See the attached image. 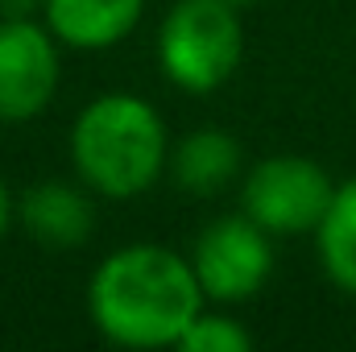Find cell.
Returning a JSON list of instances; mask_svg holds the SVG:
<instances>
[{
	"instance_id": "10",
	"label": "cell",
	"mask_w": 356,
	"mask_h": 352,
	"mask_svg": "<svg viewBox=\"0 0 356 352\" xmlns=\"http://www.w3.org/2000/svg\"><path fill=\"white\" fill-rule=\"evenodd\" d=\"M319 265L344 294H356V178L336 182V195L315 228Z\"/></svg>"
},
{
	"instance_id": "1",
	"label": "cell",
	"mask_w": 356,
	"mask_h": 352,
	"mask_svg": "<svg viewBox=\"0 0 356 352\" xmlns=\"http://www.w3.org/2000/svg\"><path fill=\"white\" fill-rule=\"evenodd\" d=\"M203 303L191 257L154 241L112 249L88 282L91 323L116 349H178Z\"/></svg>"
},
{
	"instance_id": "6",
	"label": "cell",
	"mask_w": 356,
	"mask_h": 352,
	"mask_svg": "<svg viewBox=\"0 0 356 352\" xmlns=\"http://www.w3.org/2000/svg\"><path fill=\"white\" fill-rule=\"evenodd\" d=\"M63 58L46 21L0 17V125H25L42 116L58 91Z\"/></svg>"
},
{
	"instance_id": "3",
	"label": "cell",
	"mask_w": 356,
	"mask_h": 352,
	"mask_svg": "<svg viewBox=\"0 0 356 352\" xmlns=\"http://www.w3.org/2000/svg\"><path fill=\"white\" fill-rule=\"evenodd\" d=\"M241 58V8L228 0H178L158 25V67L186 95H211L224 88Z\"/></svg>"
},
{
	"instance_id": "5",
	"label": "cell",
	"mask_w": 356,
	"mask_h": 352,
	"mask_svg": "<svg viewBox=\"0 0 356 352\" xmlns=\"http://www.w3.org/2000/svg\"><path fill=\"white\" fill-rule=\"evenodd\" d=\"M191 265L211 303H245L261 294V286L273 273V245L266 228L245 211L220 216L195 237Z\"/></svg>"
},
{
	"instance_id": "8",
	"label": "cell",
	"mask_w": 356,
	"mask_h": 352,
	"mask_svg": "<svg viewBox=\"0 0 356 352\" xmlns=\"http://www.w3.org/2000/svg\"><path fill=\"white\" fill-rule=\"evenodd\" d=\"M145 0H42V21L67 50H112L141 25Z\"/></svg>"
},
{
	"instance_id": "13",
	"label": "cell",
	"mask_w": 356,
	"mask_h": 352,
	"mask_svg": "<svg viewBox=\"0 0 356 352\" xmlns=\"http://www.w3.org/2000/svg\"><path fill=\"white\" fill-rule=\"evenodd\" d=\"M33 8H42V0H0V13L4 17H29Z\"/></svg>"
},
{
	"instance_id": "9",
	"label": "cell",
	"mask_w": 356,
	"mask_h": 352,
	"mask_svg": "<svg viewBox=\"0 0 356 352\" xmlns=\"http://www.w3.org/2000/svg\"><path fill=\"white\" fill-rule=\"evenodd\" d=\"M241 166H245V150L224 129H195L178 145H170V175L178 191L195 199L220 195L228 182H236Z\"/></svg>"
},
{
	"instance_id": "2",
	"label": "cell",
	"mask_w": 356,
	"mask_h": 352,
	"mask_svg": "<svg viewBox=\"0 0 356 352\" xmlns=\"http://www.w3.org/2000/svg\"><path fill=\"white\" fill-rule=\"evenodd\" d=\"M71 166L104 199H137L170 170V137L162 112L129 91L95 95L71 125Z\"/></svg>"
},
{
	"instance_id": "11",
	"label": "cell",
	"mask_w": 356,
	"mask_h": 352,
	"mask_svg": "<svg viewBox=\"0 0 356 352\" xmlns=\"http://www.w3.org/2000/svg\"><path fill=\"white\" fill-rule=\"evenodd\" d=\"M178 349L182 352H249L253 349V336H249V328H241L228 315L199 311V319L182 332Z\"/></svg>"
},
{
	"instance_id": "14",
	"label": "cell",
	"mask_w": 356,
	"mask_h": 352,
	"mask_svg": "<svg viewBox=\"0 0 356 352\" xmlns=\"http://www.w3.org/2000/svg\"><path fill=\"white\" fill-rule=\"evenodd\" d=\"M228 4H236V8H241V4H249V0H228Z\"/></svg>"
},
{
	"instance_id": "12",
	"label": "cell",
	"mask_w": 356,
	"mask_h": 352,
	"mask_svg": "<svg viewBox=\"0 0 356 352\" xmlns=\"http://www.w3.org/2000/svg\"><path fill=\"white\" fill-rule=\"evenodd\" d=\"M13 220H17V199H13V191H8V182L0 178V241L8 237V228H13Z\"/></svg>"
},
{
	"instance_id": "4",
	"label": "cell",
	"mask_w": 356,
	"mask_h": 352,
	"mask_svg": "<svg viewBox=\"0 0 356 352\" xmlns=\"http://www.w3.org/2000/svg\"><path fill=\"white\" fill-rule=\"evenodd\" d=\"M332 195L336 182L319 162L298 154H273L249 166L241 182V211L257 220L269 237H302L319 228Z\"/></svg>"
},
{
	"instance_id": "7",
	"label": "cell",
	"mask_w": 356,
	"mask_h": 352,
	"mask_svg": "<svg viewBox=\"0 0 356 352\" xmlns=\"http://www.w3.org/2000/svg\"><path fill=\"white\" fill-rule=\"evenodd\" d=\"M17 220L21 228L46 245V249H79L95 232V211H91L88 191L63 178H42L17 199Z\"/></svg>"
}]
</instances>
